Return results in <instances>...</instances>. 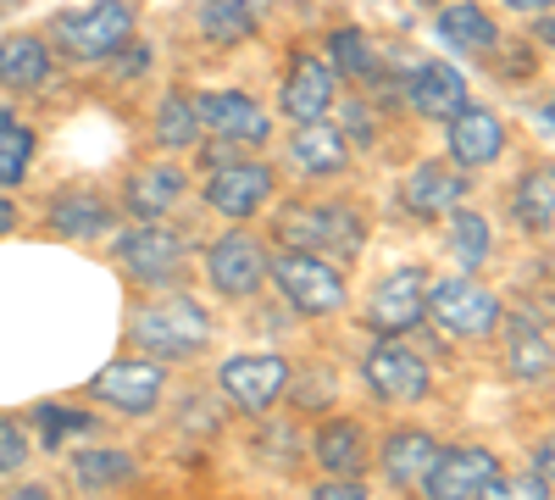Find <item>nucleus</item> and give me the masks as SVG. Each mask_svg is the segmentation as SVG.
Returning <instances> with one entry per match:
<instances>
[{
  "mask_svg": "<svg viewBox=\"0 0 555 500\" xmlns=\"http://www.w3.org/2000/svg\"><path fill=\"white\" fill-rule=\"evenodd\" d=\"M128 334H133V345H139V350H151L156 361H183V356H195V350H206V345H211V317H206V306H201V300L167 290L162 300L133 306Z\"/></svg>",
  "mask_w": 555,
  "mask_h": 500,
  "instance_id": "obj_1",
  "label": "nucleus"
},
{
  "mask_svg": "<svg viewBox=\"0 0 555 500\" xmlns=\"http://www.w3.org/2000/svg\"><path fill=\"white\" fill-rule=\"evenodd\" d=\"M278 240L350 261L366 245V217L350 201H300V206H284V217H278Z\"/></svg>",
  "mask_w": 555,
  "mask_h": 500,
  "instance_id": "obj_2",
  "label": "nucleus"
},
{
  "mask_svg": "<svg viewBox=\"0 0 555 500\" xmlns=\"http://www.w3.org/2000/svg\"><path fill=\"white\" fill-rule=\"evenodd\" d=\"M267 272H272V284L284 290V300H289L300 317H334V311H345V300H350L345 272H339L334 256L284 245L278 256H267Z\"/></svg>",
  "mask_w": 555,
  "mask_h": 500,
  "instance_id": "obj_3",
  "label": "nucleus"
},
{
  "mask_svg": "<svg viewBox=\"0 0 555 500\" xmlns=\"http://www.w3.org/2000/svg\"><path fill=\"white\" fill-rule=\"evenodd\" d=\"M139 28V0H95V7L62 12L51 28V51L73 62H106L117 44H128Z\"/></svg>",
  "mask_w": 555,
  "mask_h": 500,
  "instance_id": "obj_4",
  "label": "nucleus"
},
{
  "mask_svg": "<svg viewBox=\"0 0 555 500\" xmlns=\"http://www.w3.org/2000/svg\"><path fill=\"white\" fill-rule=\"evenodd\" d=\"M500 295L483 290L478 279H434L428 284V323H439L450 339H489L500 334Z\"/></svg>",
  "mask_w": 555,
  "mask_h": 500,
  "instance_id": "obj_5",
  "label": "nucleus"
},
{
  "mask_svg": "<svg viewBox=\"0 0 555 500\" xmlns=\"http://www.w3.org/2000/svg\"><path fill=\"white\" fill-rule=\"evenodd\" d=\"M423 495H434V500H478V495L505 500L512 489H505V467H500L494 450H483V445H439V457L423 478Z\"/></svg>",
  "mask_w": 555,
  "mask_h": 500,
  "instance_id": "obj_6",
  "label": "nucleus"
},
{
  "mask_svg": "<svg viewBox=\"0 0 555 500\" xmlns=\"http://www.w3.org/2000/svg\"><path fill=\"white\" fill-rule=\"evenodd\" d=\"M361 379H366V389H373L378 400H389V406H416V400L434 389L428 356L411 350L405 334H378L373 350L361 356Z\"/></svg>",
  "mask_w": 555,
  "mask_h": 500,
  "instance_id": "obj_7",
  "label": "nucleus"
},
{
  "mask_svg": "<svg viewBox=\"0 0 555 500\" xmlns=\"http://www.w3.org/2000/svg\"><path fill=\"white\" fill-rule=\"evenodd\" d=\"M183 240L172 229H162V217H145L139 229H122L117 234V261L133 284H145V290H172L183 279Z\"/></svg>",
  "mask_w": 555,
  "mask_h": 500,
  "instance_id": "obj_8",
  "label": "nucleus"
},
{
  "mask_svg": "<svg viewBox=\"0 0 555 500\" xmlns=\"http://www.w3.org/2000/svg\"><path fill=\"white\" fill-rule=\"evenodd\" d=\"M89 395L122 418H151L167 395V368L162 361H145V356H117L89 379Z\"/></svg>",
  "mask_w": 555,
  "mask_h": 500,
  "instance_id": "obj_9",
  "label": "nucleus"
},
{
  "mask_svg": "<svg viewBox=\"0 0 555 500\" xmlns=\"http://www.w3.org/2000/svg\"><path fill=\"white\" fill-rule=\"evenodd\" d=\"M217 389L250 418H267L278 400L289 395V361L272 350H250V356H228L217 368Z\"/></svg>",
  "mask_w": 555,
  "mask_h": 500,
  "instance_id": "obj_10",
  "label": "nucleus"
},
{
  "mask_svg": "<svg viewBox=\"0 0 555 500\" xmlns=\"http://www.w3.org/2000/svg\"><path fill=\"white\" fill-rule=\"evenodd\" d=\"M373 334H416L428 323V279L416 267H389L366 295V317Z\"/></svg>",
  "mask_w": 555,
  "mask_h": 500,
  "instance_id": "obj_11",
  "label": "nucleus"
},
{
  "mask_svg": "<svg viewBox=\"0 0 555 500\" xmlns=\"http://www.w3.org/2000/svg\"><path fill=\"white\" fill-rule=\"evenodd\" d=\"M195 101V117L206 133H217V140H234V145H267L272 140V112L256 106L250 95H240V89H201Z\"/></svg>",
  "mask_w": 555,
  "mask_h": 500,
  "instance_id": "obj_12",
  "label": "nucleus"
},
{
  "mask_svg": "<svg viewBox=\"0 0 555 500\" xmlns=\"http://www.w3.org/2000/svg\"><path fill=\"white\" fill-rule=\"evenodd\" d=\"M206 284H211L222 300H250V295L267 284V251H261L250 234H222V240L206 251Z\"/></svg>",
  "mask_w": 555,
  "mask_h": 500,
  "instance_id": "obj_13",
  "label": "nucleus"
},
{
  "mask_svg": "<svg viewBox=\"0 0 555 500\" xmlns=\"http://www.w3.org/2000/svg\"><path fill=\"white\" fill-rule=\"evenodd\" d=\"M500 329H505V373L517 384H544L555 373V345H550L544 311H500Z\"/></svg>",
  "mask_w": 555,
  "mask_h": 500,
  "instance_id": "obj_14",
  "label": "nucleus"
},
{
  "mask_svg": "<svg viewBox=\"0 0 555 500\" xmlns=\"http://www.w3.org/2000/svg\"><path fill=\"white\" fill-rule=\"evenodd\" d=\"M272 167L267 162H222V167H211V178H206V206L211 211H222V217H234V222H245V217H256L261 206H267V195H272Z\"/></svg>",
  "mask_w": 555,
  "mask_h": 500,
  "instance_id": "obj_15",
  "label": "nucleus"
},
{
  "mask_svg": "<svg viewBox=\"0 0 555 500\" xmlns=\"http://www.w3.org/2000/svg\"><path fill=\"white\" fill-rule=\"evenodd\" d=\"M339 101V73L328 62H317L311 51H300L284 73V89H278V106H284L289 123H311V117H328Z\"/></svg>",
  "mask_w": 555,
  "mask_h": 500,
  "instance_id": "obj_16",
  "label": "nucleus"
},
{
  "mask_svg": "<svg viewBox=\"0 0 555 500\" xmlns=\"http://www.w3.org/2000/svg\"><path fill=\"white\" fill-rule=\"evenodd\" d=\"M444 151H450V162L461 167V172H478V167H494L500 156H505V123L494 117V112H483V106H461L455 117H450V133H444Z\"/></svg>",
  "mask_w": 555,
  "mask_h": 500,
  "instance_id": "obj_17",
  "label": "nucleus"
},
{
  "mask_svg": "<svg viewBox=\"0 0 555 500\" xmlns=\"http://www.w3.org/2000/svg\"><path fill=\"white\" fill-rule=\"evenodd\" d=\"M405 106L416 117H428V123H450L461 106H467V78H461V67L450 62H423V67H411L405 73Z\"/></svg>",
  "mask_w": 555,
  "mask_h": 500,
  "instance_id": "obj_18",
  "label": "nucleus"
},
{
  "mask_svg": "<svg viewBox=\"0 0 555 500\" xmlns=\"http://www.w3.org/2000/svg\"><path fill=\"white\" fill-rule=\"evenodd\" d=\"M467 172H461L455 162L444 167V162H416L411 172H405V184H400V206L411 211V217H444L450 206H461L467 201Z\"/></svg>",
  "mask_w": 555,
  "mask_h": 500,
  "instance_id": "obj_19",
  "label": "nucleus"
},
{
  "mask_svg": "<svg viewBox=\"0 0 555 500\" xmlns=\"http://www.w3.org/2000/svg\"><path fill=\"white\" fill-rule=\"evenodd\" d=\"M311 462L328 478H361L366 462H373V439L356 418H328L311 434Z\"/></svg>",
  "mask_w": 555,
  "mask_h": 500,
  "instance_id": "obj_20",
  "label": "nucleus"
},
{
  "mask_svg": "<svg viewBox=\"0 0 555 500\" xmlns=\"http://www.w3.org/2000/svg\"><path fill=\"white\" fill-rule=\"evenodd\" d=\"M434 28L444 39V51H455V56L489 62L500 51V28H494L489 7H478V0H450V7L434 17Z\"/></svg>",
  "mask_w": 555,
  "mask_h": 500,
  "instance_id": "obj_21",
  "label": "nucleus"
},
{
  "mask_svg": "<svg viewBox=\"0 0 555 500\" xmlns=\"http://www.w3.org/2000/svg\"><path fill=\"white\" fill-rule=\"evenodd\" d=\"M434 457H439V439L423 434V428H395V434H384V445H378V467H384V478H389L395 489H423Z\"/></svg>",
  "mask_w": 555,
  "mask_h": 500,
  "instance_id": "obj_22",
  "label": "nucleus"
},
{
  "mask_svg": "<svg viewBox=\"0 0 555 500\" xmlns=\"http://www.w3.org/2000/svg\"><path fill=\"white\" fill-rule=\"evenodd\" d=\"M289 162H295L300 172L334 178V172H345V162H350V140H345L328 117L295 123V133H289Z\"/></svg>",
  "mask_w": 555,
  "mask_h": 500,
  "instance_id": "obj_23",
  "label": "nucleus"
},
{
  "mask_svg": "<svg viewBox=\"0 0 555 500\" xmlns=\"http://www.w3.org/2000/svg\"><path fill=\"white\" fill-rule=\"evenodd\" d=\"M56 67V51L44 34H12L0 39V89H12V95H28V89H39L44 78H51Z\"/></svg>",
  "mask_w": 555,
  "mask_h": 500,
  "instance_id": "obj_24",
  "label": "nucleus"
},
{
  "mask_svg": "<svg viewBox=\"0 0 555 500\" xmlns=\"http://www.w3.org/2000/svg\"><path fill=\"white\" fill-rule=\"evenodd\" d=\"M51 229L62 240H101L106 229H117V206L101 190H62L51 201Z\"/></svg>",
  "mask_w": 555,
  "mask_h": 500,
  "instance_id": "obj_25",
  "label": "nucleus"
},
{
  "mask_svg": "<svg viewBox=\"0 0 555 500\" xmlns=\"http://www.w3.org/2000/svg\"><path fill=\"white\" fill-rule=\"evenodd\" d=\"M512 222H517L528 240H550V229H555V172H550V162H539V167H528L517 178V190H512Z\"/></svg>",
  "mask_w": 555,
  "mask_h": 500,
  "instance_id": "obj_26",
  "label": "nucleus"
},
{
  "mask_svg": "<svg viewBox=\"0 0 555 500\" xmlns=\"http://www.w3.org/2000/svg\"><path fill=\"white\" fill-rule=\"evenodd\" d=\"M139 478V457L122 445H95V450H78L73 457V484L89 489V495H106V489H122Z\"/></svg>",
  "mask_w": 555,
  "mask_h": 500,
  "instance_id": "obj_27",
  "label": "nucleus"
},
{
  "mask_svg": "<svg viewBox=\"0 0 555 500\" xmlns=\"http://www.w3.org/2000/svg\"><path fill=\"white\" fill-rule=\"evenodd\" d=\"M128 211L133 217H167L183 195H190V178H183V167H145L128 178Z\"/></svg>",
  "mask_w": 555,
  "mask_h": 500,
  "instance_id": "obj_28",
  "label": "nucleus"
},
{
  "mask_svg": "<svg viewBox=\"0 0 555 500\" xmlns=\"http://www.w3.org/2000/svg\"><path fill=\"white\" fill-rule=\"evenodd\" d=\"M444 240H450V256L461 261V272H478L494 256V229H489V217H478V211L450 206L444 211Z\"/></svg>",
  "mask_w": 555,
  "mask_h": 500,
  "instance_id": "obj_29",
  "label": "nucleus"
},
{
  "mask_svg": "<svg viewBox=\"0 0 555 500\" xmlns=\"http://www.w3.org/2000/svg\"><path fill=\"white\" fill-rule=\"evenodd\" d=\"M201 117H195V101L190 95H162V106H156V145L162 151H195L201 145Z\"/></svg>",
  "mask_w": 555,
  "mask_h": 500,
  "instance_id": "obj_30",
  "label": "nucleus"
},
{
  "mask_svg": "<svg viewBox=\"0 0 555 500\" xmlns=\"http://www.w3.org/2000/svg\"><path fill=\"white\" fill-rule=\"evenodd\" d=\"M328 67L345 73V78H361V84L378 78V51H373V39H366V28L345 23V28L328 34Z\"/></svg>",
  "mask_w": 555,
  "mask_h": 500,
  "instance_id": "obj_31",
  "label": "nucleus"
},
{
  "mask_svg": "<svg viewBox=\"0 0 555 500\" xmlns=\"http://www.w3.org/2000/svg\"><path fill=\"white\" fill-rule=\"evenodd\" d=\"M28 162H34V133L0 106V190H17L28 178Z\"/></svg>",
  "mask_w": 555,
  "mask_h": 500,
  "instance_id": "obj_32",
  "label": "nucleus"
},
{
  "mask_svg": "<svg viewBox=\"0 0 555 500\" xmlns=\"http://www.w3.org/2000/svg\"><path fill=\"white\" fill-rule=\"evenodd\" d=\"M201 34L217 44H245L256 34V23L240 12V0H201Z\"/></svg>",
  "mask_w": 555,
  "mask_h": 500,
  "instance_id": "obj_33",
  "label": "nucleus"
},
{
  "mask_svg": "<svg viewBox=\"0 0 555 500\" xmlns=\"http://www.w3.org/2000/svg\"><path fill=\"white\" fill-rule=\"evenodd\" d=\"M34 428H39L44 450H62L67 434H89V428H95V418L73 412V406H62V400H39V406H34Z\"/></svg>",
  "mask_w": 555,
  "mask_h": 500,
  "instance_id": "obj_34",
  "label": "nucleus"
},
{
  "mask_svg": "<svg viewBox=\"0 0 555 500\" xmlns=\"http://www.w3.org/2000/svg\"><path fill=\"white\" fill-rule=\"evenodd\" d=\"M34 462V434L23 418H0V478H17Z\"/></svg>",
  "mask_w": 555,
  "mask_h": 500,
  "instance_id": "obj_35",
  "label": "nucleus"
},
{
  "mask_svg": "<svg viewBox=\"0 0 555 500\" xmlns=\"http://www.w3.org/2000/svg\"><path fill=\"white\" fill-rule=\"evenodd\" d=\"M334 106H339V101H334ZM339 133H345V140H356V145H373V140H378V117H373V101L350 95V101L339 106Z\"/></svg>",
  "mask_w": 555,
  "mask_h": 500,
  "instance_id": "obj_36",
  "label": "nucleus"
},
{
  "mask_svg": "<svg viewBox=\"0 0 555 500\" xmlns=\"http://www.w3.org/2000/svg\"><path fill=\"white\" fill-rule=\"evenodd\" d=\"M106 67H112L117 78H139V73L151 67V44H133V56H122V44H117V51L106 56Z\"/></svg>",
  "mask_w": 555,
  "mask_h": 500,
  "instance_id": "obj_37",
  "label": "nucleus"
},
{
  "mask_svg": "<svg viewBox=\"0 0 555 500\" xmlns=\"http://www.w3.org/2000/svg\"><path fill=\"white\" fill-rule=\"evenodd\" d=\"M311 495L317 500H366V484L361 478H328V484H317Z\"/></svg>",
  "mask_w": 555,
  "mask_h": 500,
  "instance_id": "obj_38",
  "label": "nucleus"
},
{
  "mask_svg": "<svg viewBox=\"0 0 555 500\" xmlns=\"http://www.w3.org/2000/svg\"><path fill=\"white\" fill-rule=\"evenodd\" d=\"M533 467H539L533 478H544V484H550V473H555V445H550V439L539 445V457H533Z\"/></svg>",
  "mask_w": 555,
  "mask_h": 500,
  "instance_id": "obj_39",
  "label": "nucleus"
},
{
  "mask_svg": "<svg viewBox=\"0 0 555 500\" xmlns=\"http://www.w3.org/2000/svg\"><path fill=\"white\" fill-rule=\"evenodd\" d=\"M17 222H23V211H17V206H12L7 195H0V240H7V234L17 229Z\"/></svg>",
  "mask_w": 555,
  "mask_h": 500,
  "instance_id": "obj_40",
  "label": "nucleus"
},
{
  "mask_svg": "<svg viewBox=\"0 0 555 500\" xmlns=\"http://www.w3.org/2000/svg\"><path fill=\"white\" fill-rule=\"evenodd\" d=\"M240 12H245V17H250V23L261 28V17L272 12V0H240Z\"/></svg>",
  "mask_w": 555,
  "mask_h": 500,
  "instance_id": "obj_41",
  "label": "nucleus"
},
{
  "mask_svg": "<svg viewBox=\"0 0 555 500\" xmlns=\"http://www.w3.org/2000/svg\"><path fill=\"white\" fill-rule=\"evenodd\" d=\"M505 7H512V12H528V17H533V12H550V0H505Z\"/></svg>",
  "mask_w": 555,
  "mask_h": 500,
  "instance_id": "obj_42",
  "label": "nucleus"
},
{
  "mask_svg": "<svg viewBox=\"0 0 555 500\" xmlns=\"http://www.w3.org/2000/svg\"><path fill=\"white\" fill-rule=\"evenodd\" d=\"M44 495H51V489H44V484H23L12 500H44Z\"/></svg>",
  "mask_w": 555,
  "mask_h": 500,
  "instance_id": "obj_43",
  "label": "nucleus"
}]
</instances>
